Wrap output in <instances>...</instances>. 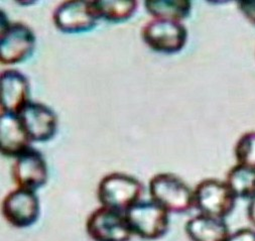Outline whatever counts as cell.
Returning a JSON list of instances; mask_svg holds the SVG:
<instances>
[{"label":"cell","mask_w":255,"mask_h":241,"mask_svg":"<svg viewBox=\"0 0 255 241\" xmlns=\"http://www.w3.org/2000/svg\"><path fill=\"white\" fill-rule=\"evenodd\" d=\"M94 12L99 19L123 22L131 18L138 8L136 0H92Z\"/></svg>","instance_id":"15"},{"label":"cell","mask_w":255,"mask_h":241,"mask_svg":"<svg viewBox=\"0 0 255 241\" xmlns=\"http://www.w3.org/2000/svg\"><path fill=\"white\" fill-rule=\"evenodd\" d=\"M1 212L5 221L12 227H30L40 215L39 199L33 191L16 188L4 197Z\"/></svg>","instance_id":"9"},{"label":"cell","mask_w":255,"mask_h":241,"mask_svg":"<svg viewBox=\"0 0 255 241\" xmlns=\"http://www.w3.org/2000/svg\"><path fill=\"white\" fill-rule=\"evenodd\" d=\"M142 183L133 176L111 173L104 176L97 187V198L101 206L125 213L141 200Z\"/></svg>","instance_id":"1"},{"label":"cell","mask_w":255,"mask_h":241,"mask_svg":"<svg viewBox=\"0 0 255 241\" xmlns=\"http://www.w3.org/2000/svg\"><path fill=\"white\" fill-rule=\"evenodd\" d=\"M236 201L227 183L218 179H205L194 189V207L206 216L225 220L233 212Z\"/></svg>","instance_id":"3"},{"label":"cell","mask_w":255,"mask_h":241,"mask_svg":"<svg viewBox=\"0 0 255 241\" xmlns=\"http://www.w3.org/2000/svg\"><path fill=\"white\" fill-rule=\"evenodd\" d=\"M185 231L191 241H227L231 233L224 219L203 214L190 218Z\"/></svg>","instance_id":"14"},{"label":"cell","mask_w":255,"mask_h":241,"mask_svg":"<svg viewBox=\"0 0 255 241\" xmlns=\"http://www.w3.org/2000/svg\"><path fill=\"white\" fill-rule=\"evenodd\" d=\"M227 241H255V230L244 227L231 232Z\"/></svg>","instance_id":"20"},{"label":"cell","mask_w":255,"mask_h":241,"mask_svg":"<svg viewBox=\"0 0 255 241\" xmlns=\"http://www.w3.org/2000/svg\"><path fill=\"white\" fill-rule=\"evenodd\" d=\"M31 139L17 114L1 112L0 116V151L6 157H17L30 147Z\"/></svg>","instance_id":"13"},{"label":"cell","mask_w":255,"mask_h":241,"mask_svg":"<svg viewBox=\"0 0 255 241\" xmlns=\"http://www.w3.org/2000/svg\"><path fill=\"white\" fill-rule=\"evenodd\" d=\"M150 199L168 213H186L194 207V190L172 173L154 175L148 184Z\"/></svg>","instance_id":"2"},{"label":"cell","mask_w":255,"mask_h":241,"mask_svg":"<svg viewBox=\"0 0 255 241\" xmlns=\"http://www.w3.org/2000/svg\"><path fill=\"white\" fill-rule=\"evenodd\" d=\"M1 13L0 34V63L4 66L15 65L27 60L35 49V34L22 22L5 21Z\"/></svg>","instance_id":"5"},{"label":"cell","mask_w":255,"mask_h":241,"mask_svg":"<svg viewBox=\"0 0 255 241\" xmlns=\"http://www.w3.org/2000/svg\"><path fill=\"white\" fill-rule=\"evenodd\" d=\"M11 177L17 188L35 192L44 187L49 180V169L42 153L29 147L14 158Z\"/></svg>","instance_id":"10"},{"label":"cell","mask_w":255,"mask_h":241,"mask_svg":"<svg viewBox=\"0 0 255 241\" xmlns=\"http://www.w3.org/2000/svg\"><path fill=\"white\" fill-rule=\"evenodd\" d=\"M247 206V217L251 224L255 226V194L248 200Z\"/></svg>","instance_id":"21"},{"label":"cell","mask_w":255,"mask_h":241,"mask_svg":"<svg viewBox=\"0 0 255 241\" xmlns=\"http://www.w3.org/2000/svg\"><path fill=\"white\" fill-rule=\"evenodd\" d=\"M144 7L153 18L182 22L190 16L192 2L188 0H147Z\"/></svg>","instance_id":"16"},{"label":"cell","mask_w":255,"mask_h":241,"mask_svg":"<svg viewBox=\"0 0 255 241\" xmlns=\"http://www.w3.org/2000/svg\"><path fill=\"white\" fill-rule=\"evenodd\" d=\"M188 29L179 21L153 18L141 29L144 44L152 51L172 55L181 52L188 42Z\"/></svg>","instance_id":"6"},{"label":"cell","mask_w":255,"mask_h":241,"mask_svg":"<svg viewBox=\"0 0 255 241\" xmlns=\"http://www.w3.org/2000/svg\"><path fill=\"white\" fill-rule=\"evenodd\" d=\"M169 213L150 200H140L125 212V217L133 235L143 240L163 237L169 226Z\"/></svg>","instance_id":"4"},{"label":"cell","mask_w":255,"mask_h":241,"mask_svg":"<svg viewBox=\"0 0 255 241\" xmlns=\"http://www.w3.org/2000/svg\"><path fill=\"white\" fill-rule=\"evenodd\" d=\"M225 182L237 199L249 200L255 194V169L236 164L227 172Z\"/></svg>","instance_id":"17"},{"label":"cell","mask_w":255,"mask_h":241,"mask_svg":"<svg viewBox=\"0 0 255 241\" xmlns=\"http://www.w3.org/2000/svg\"><path fill=\"white\" fill-rule=\"evenodd\" d=\"M30 85L21 72L9 69L0 75V105L1 112L18 113L29 101Z\"/></svg>","instance_id":"12"},{"label":"cell","mask_w":255,"mask_h":241,"mask_svg":"<svg viewBox=\"0 0 255 241\" xmlns=\"http://www.w3.org/2000/svg\"><path fill=\"white\" fill-rule=\"evenodd\" d=\"M52 19L57 29L68 34L90 31L99 20L92 1L86 0H68L60 3L53 11Z\"/></svg>","instance_id":"8"},{"label":"cell","mask_w":255,"mask_h":241,"mask_svg":"<svg viewBox=\"0 0 255 241\" xmlns=\"http://www.w3.org/2000/svg\"><path fill=\"white\" fill-rule=\"evenodd\" d=\"M234 156L236 164L255 169V130L239 136L234 145Z\"/></svg>","instance_id":"18"},{"label":"cell","mask_w":255,"mask_h":241,"mask_svg":"<svg viewBox=\"0 0 255 241\" xmlns=\"http://www.w3.org/2000/svg\"><path fill=\"white\" fill-rule=\"evenodd\" d=\"M236 4L246 21L255 27V0H240Z\"/></svg>","instance_id":"19"},{"label":"cell","mask_w":255,"mask_h":241,"mask_svg":"<svg viewBox=\"0 0 255 241\" xmlns=\"http://www.w3.org/2000/svg\"><path fill=\"white\" fill-rule=\"evenodd\" d=\"M86 232L93 241H130L133 236L125 213L104 206L89 215Z\"/></svg>","instance_id":"7"},{"label":"cell","mask_w":255,"mask_h":241,"mask_svg":"<svg viewBox=\"0 0 255 241\" xmlns=\"http://www.w3.org/2000/svg\"><path fill=\"white\" fill-rule=\"evenodd\" d=\"M16 114L32 142H46L56 135L58 116L48 105L30 100Z\"/></svg>","instance_id":"11"}]
</instances>
